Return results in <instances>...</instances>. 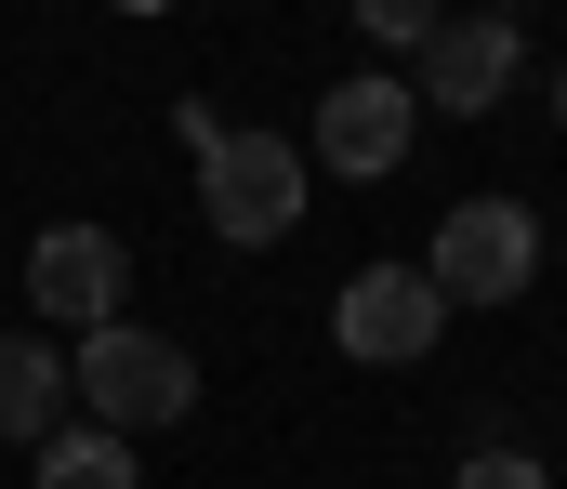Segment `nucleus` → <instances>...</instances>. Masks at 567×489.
Segmentation results:
<instances>
[{
    "label": "nucleus",
    "instance_id": "f257e3e1",
    "mask_svg": "<svg viewBox=\"0 0 567 489\" xmlns=\"http://www.w3.org/2000/svg\"><path fill=\"white\" fill-rule=\"evenodd\" d=\"M66 384L93 397V424H106V437H158V424H185V410H198V357H185L172 330H145V318L80 330Z\"/></svg>",
    "mask_w": 567,
    "mask_h": 489
},
{
    "label": "nucleus",
    "instance_id": "f03ea898",
    "mask_svg": "<svg viewBox=\"0 0 567 489\" xmlns=\"http://www.w3.org/2000/svg\"><path fill=\"white\" fill-rule=\"evenodd\" d=\"M198 212L225 252H278L303 225V146L290 133H212L198 146Z\"/></svg>",
    "mask_w": 567,
    "mask_h": 489
},
{
    "label": "nucleus",
    "instance_id": "7ed1b4c3",
    "mask_svg": "<svg viewBox=\"0 0 567 489\" xmlns=\"http://www.w3.org/2000/svg\"><path fill=\"white\" fill-rule=\"evenodd\" d=\"M423 278H435V305H515L542 278V212L528 198H462L423 238Z\"/></svg>",
    "mask_w": 567,
    "mask_h": 489
},
{
    "label": "nucleus",
    "instance_id": "20e7f679",
    "mask_svg": "<svg viewBox=\"0 0 567 489\" xmlns=\"http://www.w3.org/2000/svg\"><path fill=\"white\" fill-rule=\"evenodd\" d=\"M435 330H449V305H435L423 265H357L343 305H330V344L357 370H410V357H435Z\"/></svg>",
    "mask_w": 567,
    "mask_h": 489
},
{
    "label": "nucleus",
    "instance_id": "39448f33",
    "mask_svg": "<svg viewBox=\"0 0 567 489\" xmlns=\"http://www.w3.org/2000/svg\"><path fill=\"white\" fill-rule=\"evenodd\" d=\"M120 292H133L120 225H40V238H27V305H40L53 330H106Z\"/></svg>",
    "mask_w": 567,
    "mask_h": 489
},
{
    "label": "nucleus",
    "instance_id": "423d86ee",
    "mask_svg": "<svg viewBox=\"0 0 567 489\" xmlns=\"http://www.w3.org/2000/svg\"><path fill=\"white\" fill-rule=\"evenodd\" d=\"M410 133H423L410 80H330L317 93V172H343V185H383L410 160Z\"/></svg>",
    "mask_w": 567,
    "mask_h": 489
},
{
    "label": "nucleus",
    "instance_id": "0eeeda50",
    "mask_svg": "<svg viewBox=\"0 0 567 489\" xmlns=\"http://www.w3.org/2000/svg\"><path fill=\"white\" fill-rule=\"evenodd\" d=\"M515 53H528V40H515V13H449V27L423 40V93H410V106L488 120V106L515 93Z\"/></svg>",
    "mask_w": 567,
    "mask_h": 489
},
{
    "label": "nucleus",
    "instance_id": "6e6552de",
    "mask_svg": "<svg viewBox=\"0 0 567 489\" xmlns=\"http://www.w3.org/2000/svg\"><path fill=\"white\" fill-rule=\"evenodd\" d=\"M53 410H66V357H53L40 330H0V437H13V450H40V437H53Z\"/></svg>",
    "mask_w": 567,
    "mask_h": 489
},
{
    "label": "nucleus",
    "instance_id": "1a4fd4ad",
    "mask_svg": "<svg viewBox=\"0 0 567 489\" xmlns=\"http://www.w3.org/2000/svg\"><path fill=\"white\" fill-rule=\"evenodd\" d=\"M40 489H145L133 437H106V424H53L40 437Z\"/></svg>",
    "mask_w": 567,
    "mask_h": 489
},
{
    "label": "nucleus",
    "instance_id": "9d476101",
    "mask_svg": "<svg viewBox=\"0 0 567 489\" xmlns=\"http://www.w3.org/2000/svg\"><path fill=\"white\" fill-rule=\"evenodd\" d=\"M449 489H555V463H542V450H515V437H488V450H475Z\"/></svg>",
    "mask_w": 567,
    "mask_h": 489
},
{
    "label": "nucleus",
    "instance_id": "9b49d317",
    "mask_svg": "<svg viewBox=\"0 0 567 489\" xmlns=\"http://www.w3.org/2000/svg\"><path fill=\"white\" fill-rule=\"evenodd\" d=\"M357 27H370V40H396V53H423L435 27H449V0H357Z\"/></svg>",
    "mask_w": 567,
    "mask_h": 489
},
{
    "label": "nucleus",
    "instance_id": "f8f14e48",
    "mask_svg": "<svg viewBox=\"0 0 567 489\" xmlns=\"http://www.w3.org/2000/svg\"><path fill=\"white\" fill-rule=\"evenodd\" d=\"M475 13H528V0H475Z\"/></svg>",
    "mask_w": 567,
    "mask_h": 489
},
{
    "label": "nucleus",
    "instance_id": "ddd939ff",
    "mask_svg": "<svg viewBox=\"0 0 567 489\" xmlns=\"http://www.w3.org/2000/svg\"><path fill=\"white\" fill-rule=\"evenodd\" d=\"M120 13H172V0H120Z\"/></svg>",
    "mask_w": 567,
    "mask_h": 489
},
{
    "label": "nucleus",
    "instance_id": "4468645a",
    "mask_svg": "<svg viewBox=\"0 0 567 489\" xmlns=\"http://www.w3.org/2000/svg\"><path fill=\"white\" fill-rule=\"evenodd\" d=\"M555 120H567V67H555Z\"/></svg>",
    "mask_w": 567,
    "mask_h": 489
}]
</instances>
